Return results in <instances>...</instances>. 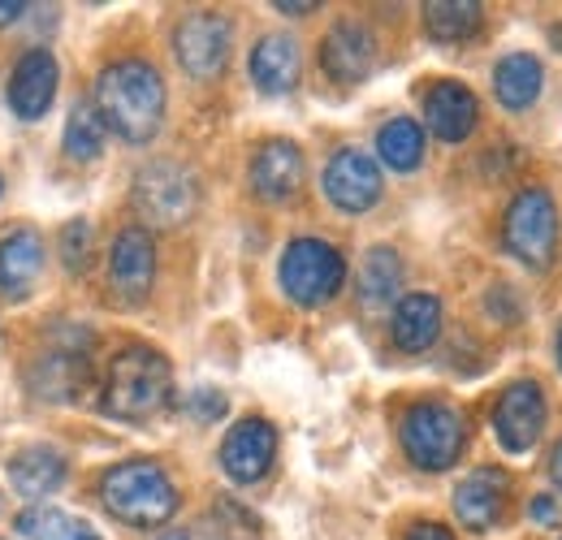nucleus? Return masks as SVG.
Segmentation results:
<instances>
[{"label": "nucleus", "instance_id": "nucleus-1", "mask_svg": "<svg viewBox=\"0 0 562 540\" xmlns=\"http://www.w3.org/2000/svg\"><path fill=\"white\" fill-rule=\"evenodd\" d=\"M95 113L126 143H151L165 122V82L147 61H117L95 78Z\"/></svg>", "mask_w": 562, "mask_h": 540}, {"label": "nucleus", "instance_id": "nucleus-2", "mask_svg": "<svg viewBox=\"0 0 562 540\" xmlns=\"http://www.w3.org/2000/svg\"><path fill=\"white\" fill-rule=\"evenodd\" d=\"M169 359L151 346H126L122 355H113L104 390H100V406L113 419H151L160 406L169 403Z\"/></svg>", "mask_w": 562, "mask_h": 540}, {"label": "nucleus", "instance_id": "nucleus-3", "mask_svg": "<svg viewBox=\"0 0 562 540\" xmlns=\"http://www.w3.org/2000/svg\"><path fill=\"white\" fill-rule=\"evenodd\" d=\"M100 502L117 524L131 528H165L178 510V488L173 480L147 459H131L109 468L100 480Z\"/></svg>", "mask_w": 562, "mask_h": 540}, {"label": "nucleus", "instance_id": "nucleus-4", "mask_svg": "<svg viewBox=\"0 0 562 540\" xmlns=\"http://www.w3.org/2000/svg\"><path fill=\"white\" fill-rule=\"evenodd\" d=\"M506 251L528 265V269H546L554 260L559 247V207L546 187H524L510 207H506V225H502Z\"/></svg>", "mask_w": 562, "mask_h": 540}, {"label": "nucleus", "instance_id": "nucleus-5", "mask_svg": "<svg viewBox=\"0 0 562 540\" xmlns=\"http://www.w3.org/2000/svg\"><path fill=\"white\" fill-rule=\"evenodd\" d=\"M281 290L299 303V307H321L329 303L342 281H347V260L338 247H329L325 238H294L281 256Z\"/></svg>", "mask_w": 562, "mask_h": 540}, {"label": "nucleus", "instance_id": "nucleus-6", "mask_svg": "<svg viewBox=\"0 0 562 540\" xmlns=\"http://www.w3.org/2000/svg\"><path fill=\"white\" fill-rule=\"evenodd\" d=\"M200 207V182L178 160H151L135 178V212L156 229L187 225Z\"/></svg>", "mask_w": 562, "mask_h": 540}, {"label": "nucleus", "instance_id": "nucleus-7", "mask_svg": "<svg viewBox=\"0 0 562 540\" xmlns=\"http://www.w3.org/2000/svg\"><path fill=\"white\" fill-rule=\"evenodd\" d=\"M463 441H468V428L454 406L416 403L403 415V450L424 472H446L450 463H459Z\"/></svg>", "mask_w": 562, "mask_h": 540}, {"label": "nucleus", "instance_id": "nucleus-8", "mask_svg": "<svg viewBox=\"0 0 562 540\" xmlns=\"http://www.w3.org/2000/svg\"><path fill=\"white\" fill-rule=\"evenodd\" d=\"M229 44H234V22L225 13H212V9H200V13L182 18L178 31H173L178 66L187 69L191 78H200V82H209V78H216L225 69Z\"/></svg>", "mask_w": 562, "mask_h": 540}, {"label": "nucleus", "instance_id": "nucleus-9", "mask_svg": "<svg viewBox=\"0 0 562 540\" xmlns=\"http://www.w3.org/2000/svg\"><path fill=\"white\" fill-rule=\"evenodd\" d=\"M546 428V394L537 381H515L502 390V398L493 406V432L502 441V450L510 454H524L537 446Z\"/></svg>", "mask_w": 562, "mask_h": 540}, {"label": "nucleus", "instance_id": "nucleus-10", "mask_svg": "<svg viewBox=\"0 0 562 540\" xmlns=\"http://www.w3.org/2000/svg\"><path fill=\"white\" fill-rule=\"evenodd\" d=\"M278 459V432L269 419H238L221 441V468L238 484H256Z\"/></svg>", "mask_w": 562, "mask_h": 540}, {"label": "nucleus", "instance_id": "nucleus-11", "mask_svg": "<svg viewBox=\"0 0 562 540\" xmlns=\"http://www.w3.org/2000/svg\"><path fill=\"white\" fill-rule=\"evenodd\" d=\"M325 195L342 212H368L381 200V169L368 151L342 147L329 165H325Z\"/></svg>", "mask_w": 562, "mask_h": 540}, {"label": "nucleus", "instance_id": "nucleus-12", "mask_svg": "<svg viewBox=\"0 0 562 540\" xmlns=\"http://www.w3.org/2000/svg\"><path fill=\"white\" fill-rule=\"evenodd\" d=\"M57 78H61V69H57V57L48 48L22 53V61L9 74V109H13V117L40 122L57 100Z\"/></svg>", "mask_w": 562, "mask_h": 540}, {"label": "nucleus", "instance_id": "nucleus-13", "mask_svg": "<svg viewBox=\"0 0 562 540\" xmlns=\"http://www.w3.org/2000/svg\"><path fill=\"white\" fill-rule=\"evenodd\" d=\"M151 277H156V247H151V234L143 225H131L113 238V251H109V285L117 299L126 303H139L151 290Z\"/></svg>", "mask_w": 562, "mask_h": 540}, {"label": "nucleus", "instance_id": "nucleus-14", "mask_svg": "<svg viewBox=\"0 0 562 540\" xmlns=\"http://www.w3.org/2000/svg\"><path fill=\"white\" fill-rule=\"evenodd\" d=\"M303 187V151L290 138H273L251 160V191L265 203H285Z\"/></svg>", "mask_w": 562, "mask_h": 540}, {"label": "nucleus", "instance_id": "nucleus-15", "mask_svg": "<svg viewBox=\"0 0 562 540\" xmlns=\"http://www.w3.org/2000/svg\"><path fill=\"white\" fill-rule=\"evenodd\" d=\"M424 117H428V131L441 138V143H463V138L476 131V117H481V104L476 95L463 87V82H437L428 95H424Z\"/></svg>", "mask_w": 562, "mask_h": 540}, {"label": "nucleus", "instance_id": "nucleus-16", "mask_svg": "<svg viewBox=\"0 0 562 540\" xmlns=\"http://www.w3.org/2000/svg\"><path fill=\"white\" fill-rule=\"evenodd\" d=\"M376 61V40L363 22H338L329 35H325V48H321V66L334 82H359L368 78V69Z\"/></svg>", "mask_w": 562, "mask_h": 540}, {"label": "nucleus", "instance_id": "nucleus-17", "mask_svg": "<svg viewBox=\"0 0 562 540\" xmlns=\"http://www.w3.org/2000/svg\"><path fill=\"white\" fill-rule=\"evenodd\" d=\"M506 493H510V475L497 472V468H481L472 472L468 480H459L454 488V515L463 528L472 532H485L497 524L502 506H506Z\"/></svg>", "mask_w": 562, "mask_h": 540}, {"label": "nucleus", "instance_id": "nucleus-18", "mask_svg": "<svg viewBox=\"0 0 562 540\" xmlns=\"http://www.w3.org/2000/svg\"><path fill=\"white\" fill-rule=\"evenodd\" d=\"M87 385V355L82 346H48L31 363V390L48 403H70L74 394Z\"/></svg>", "mask_w": 562, "mask_h": 540}, {"label": "nucleus", "instance_id": "nucleus-19", "mask_svg": "<svg viewBox=\"0 0 562 540\" xmlns=\"http://www.w3.org/2000/svg\"><path fill=\"white\" fill-rule=\"evenodd\" d=\"M40 272H44V238L35 229H13L0 243V294L26 299Z\"/></svg>", "mask_w": 562, "mask_h": 540}, {"label": "nucleus", "instance_id": "nucleus-20", "mask_svg": "<svg viewBox=\"0 0 562 540\" xmlns=\"http://www.w3.org/2000/svg\"><path fill=\"white\" fill-rule=\"evenodd\" d=\"M9 480H13V488L22 497L40 502V497H48V493L61 488V480H66V454L53 450V446H22L9 459Z\"/></svg>", "mask_w": 562, "mask_h": 540}, {"label": "nucleus", "instance_id": "nucleus-21", "mask_svg": "<svg viewBox=\"0 0 562 540\" xmlns=\"http://www.w3.org/2000/svg\"><path fill=\"white\" fill-rule=\"evenodd\" d=\"M251 78L260 91L281 95L299 82V44L290 35H265L256 48H251Z\"/></svg>", "mask_w": 562, "mask_h": 540}, {"label": "nucleus", "instance_id": "nucleus-22", "mask_svg": "<svg viewBox=\"0 0 562 540\" xmlns=\"http://www.w3.org/2000/svg\"><path fill=\"white\" fill-rule=\"evenodd\" d=\"M394 346L398 350H428L441 334V303L432 294H407L394 307Z\"/></svg>", "mask_w": 562, "mask_h": 540}, {"label": "nucleus", "instance_id": "nucleus-23", "mask_svg": "<svg viewBox=\"0 0 562 540\" xmlns=\"http://www.w3.org/2000/svg\"><path fill=\"white\" fill-rule=\"evenodd\" d=\"M541 82H546V69L532 53H510L493 69V91H497L502 109H510V113L528 109L541 95Z\"/></svg>", "mask_w": 562, "mask_h": 540}, {"label": "nucleus", "instance_id": "nucleus-24", "mask_svg": "<svg viewBox=\"0 0 562 540\" xmlns=\"http://www.w3.org/2000/svg\"><path fill=\"white\" fill-rule=\"evenodd\" d=\"M481 26V4L476 0H432L424 4V31L441 44H459L468 35H476Z\"/></svg>", "mask_w": 562, "mask_h": 540}, {"label": "nucleus", "instance_id": "nucleus-25", "mask_svg": "<svg viewBox=\"0 0 562 540\" xmlns=\"http://www.w3.org/2000/svg\"><path fill=\"white\" fill-rule=\"evenodd\" d=\"M26 540H95V528L78 515H66L57 506H31L13 524Z\"/></svg>", "mask_w": 562, "mask_h": 540}, {"label": "nucleus", "instance_id": "nucleus-26", "mask_svg": "<svg viewBox=\"0 0 562 540\" xmlns=\"http://www.w3.org/2000/svg\"><path fill=\"white\" fill-rule=\"evenodd\" d=\"M398 285H403V260L390 247H372L363 269H359V299H363V307L390 303L398 294Z\"/></svg>", "mask_w": 562, "mask_h": 540}, {"label": "nucleus", "instance_id": "nucleus-27", "mask_svg": "<svg viewBox=\"0 0 562 540\" xmlns=\"http://www.w3.org/2000/svg\"><path fill=\"white\" fill-rule=\"evenodd\" d=\"M376 151H381V160H385L390 169L412 173V169L424 160L420 122H412V117H394V122H385L381 135H376Z\"/></svg>", "mask_w": 562, "mask_h": 540}, {"label": "nucleus", "instance_id": "nucleus-28", "mask_svg": "<svg viewBox=\"0 0 562 540\" xmlns=\"http://www.w3.org/2000/svg\"><path fill=\"white\" fill-rule=\"evenodd\" d=\"M104 117L95 113L91 100H78L70 109V122H66V156L70 160H95L100 147H104Z\"/></svg>", "mask_w": 562, "mask_h": 540}, {"label": "nucleus", "instance_id": "nucleus-29", "mask_svg": "<svg viewBox=\"0 0 562 540\" xmlns=\"http://www.w3.org/2000/svg\"><path fill=\"white\" fill-rule=\"evenodd\" d=\"M61 256H66V269L70 272L87 269V256H91V225L87 221H70L61 229Z\"/></svg>", "mask_w": 562, "mask_h": 540}, {"label": "nucleus", "instance_id": "nucleus-30", "mask_svg": "<svg viewBox=\"0 0 562 540\" xmlns=\"http://www.w3.org/2000/svg\"><path fill=\"white\" fill-rule=\"evenodd\" d=\"M191 415H195V419H221V415H225V398H221L216 390H200V394L191 398Z\"/></svg>", "mask_w": 562, "mask_h": 540}, {"label": "nucleus", "instance_id": "nucleus-31", "mask_svg": "<svg viewBox=\"0 0 562 540\" xmlns=\"http://www.w3.org/2000/svg\"><path fill=\"white\" fill-rule=\"evenodd\" d=\"M532 519H537V524H559V506H554V497H537V502H532Z\"/></svg>", "mask_w": 562, "mask_h": 540}, {"label": "nucleus", "instance_id": "nucleus-32", "mask_svg": "<svg viewBox=\"0 0 562 540\" xmlns=\"http://www.w3.org/2000/svg\"><path fill=\"white\" fill-rule=\"evenodd\" d=\"M407 540H454V537H450V528H441V524H420V528H412Z\"/></svg>", "mask_w": 562, "mask_h": 540}, {"label": "nucleus", "instance_id": "nucleus-33", "mask_svg": "<svg viewBox=\"0 0 562 540\" xmlns=\"http://www.w3.org/2000/svg\"><path fill=\"white\" fill-rule=\"evenodd\" d=\"M26 13V4L22 0H0V26H9V22H18Z\"/></svg>", "mask_w": 562, "mask_h": 540}, {"label": "nucleus", "instance_id": "nucleus-34", "mask_svg": "<svg viewBox=\"0 0 562 540\" xmlns=\"http://www.w3.org/2000/svg\"><path fill=\"white\" fill-rule=\"evenodd\" d=\"M278 13H290V18H303V13H316V4L307 0V4H285V0H278Z\"/></svg>", "mask_w": 562, "mask_h": 540}, {"label": "nucleus", "instance_id": "nucleus-35", "mask_svg": "<svg viewBox=\"0 0 562 540\" xmlns=\"http://www.w3.org/2000/svg\"><path fill=\"white\" fill-rule=\"evenodd\" d=\"M550 475H554V484L562 488V441L554 446V459H550Z\"/></svg>", "mask_w": 562, "mask_h": 540}, {"label": "nucleus", "instance_id": "nucleus-36", "mask_svg": "<svg viewBox=\"0 0 562 540\" xmlns=\"http://www.w3.org/2000/svg\"><path fill=\"white\" fill-rule=\"evenodd\" d=\"M156 540H191L187 532H165V537H156Z\"/></svg>", "mask_w": 562, "mask_h": 540}, {"label": "nucleus", "instance_id": "nucleus-37", "mask_svg": "<svg viewBox=\"0 0 562 540\" xmlns=\"http://www.w3.org/2000/svg\"><path fill=\"white\" fill-rule=\"evenodd\" d=\"M554 350H559V368H562V329H559V341H554Z\"/></svg>", "mask_w": 562, "mask_h": 540}]
</instances>
